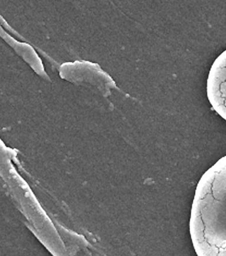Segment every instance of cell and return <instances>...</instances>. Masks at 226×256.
<instances>
[{"label":"cell","mask_w":226,"mask_h":256,"mask_svg":"<svg viewBox=\"0 0 226 256\" xmlns=\"http://www.w3.org/2000/svg\"><path fill=\"white\" fill-rule=\"evenodd\" d=\"M189 231L198 256H226V156L199 180Z\"/></svg>","instance_id":"cell-1"},{"label":"cell","mask_w":226,"mask_h":256,"mask_svg":"<svg viewBox=\"0 0 226 256\" xmlns=\"http://www.w3.org/2000/svg\"><path fill=\"white\" fill-rule=\"evenodd\" d=\"M206 91L213 110L226 120V50L216 58L212 65Z\"/></svg>","instance_id":"cell-2"}]
</instances>
